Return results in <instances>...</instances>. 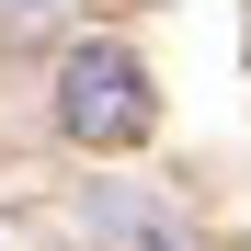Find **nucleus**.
<instances>
[{
  "label": "nucleus",
  "instance_id": "obj_1",
  "mask_svg": "<svg viewBox=\"0 0 251 251\" xmlns=\"http://www.w3.org/2000/svg\"><path fill=\"white\" fill-rule=\"evenodd\" d=\"M57 114H69V137H137V126H149L137 57H126V46H80L57 69Z\"/></svg>",
  "mask_w": 251,
  "mask_h": 251
},
{
  "label": "nucleus",
  "instance_id": "obj_2",
  "mask_svg": "<svg viewBox=\"0 0 251 251\" xmlns=\"http://www.w3.org/2000/svg\"><path fill=\"white\" fill-rule=\"evenodd\" d=\"M92 228H103V240H126V251H194V240L172 228V205L137 194V183H103V194H92Z\"/></svg>",
  "mask_w": 251,
  "mask_h": 251
}]
</instances>
